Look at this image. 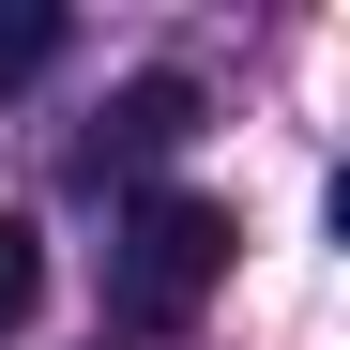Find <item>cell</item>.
<instances>
[{
	"label": "cell",
	"mask_w": 350,
	"mask_h": 350,
	"mask_svg": "<svg viewBox=\"0 0 350 350\" xmlns=\"http://www.w3.org/2000/svg\"><path fill=\"white\" fill-rule=\"evenodd\" d=\"M228 198H137L122 213V244H107V305L122 320H198L213 305V274H228Z\"/></svg>",
	"instance_id": "cell-1"
},
{
	"label": "cell",
	"mask_w": 350,
	"mask_h": 350,
	"mask_svg": "<svg viewBox=\"0 0 350 350\" xmlns=\"http://www.w3.org/2000/svg\"><path fill=\"white\" fill-rule=\"evenodd\" d=\"M183 137H198V77H122L92 122V167H167Z\"/></svg>",
	"instance_id": "cell-2"
},
{
	"label": "cell",
	"mask_w": 350,
	"mask_h": 350,
	"mask_svg": "<svg viewBox=\"0 0 350 350\" xmlns=\"http://www.w3.org/2000/svg\"><path fill=\"white\" fill-rule=\"evenodd\" d=\"M62 62V0H0V92Z\"/></svg>",
	"instance_id": "cell-3"
},
{
	"label": "cell",
	"mask_w": 350,
	"mask_h": 350,
	"mask_svg": "<svg viewBox=\"0 0 350 350\" xmlns=\"http://www.w3.org/2000/svg\"><path fill=\"white\" fill-rule=\"evenodd\" d=\"M31 305H46V228H31V213H0V335H16Z\"/></svg>",
	"instance_id": "cell-4"
}]
</instances>
